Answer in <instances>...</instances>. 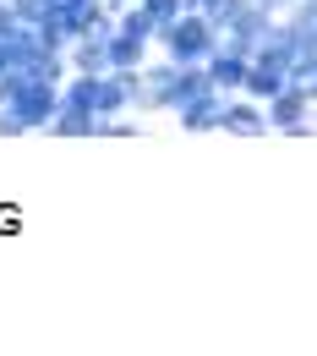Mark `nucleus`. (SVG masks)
<instances>
[{
  "label": "nucleus",
  "instance_id": "nucleus-1",
  "mask_svg": "<svg viewBox=\"0 0 317 356\" xmlns=\"http://www.w3.org/2000/svg\"><path fill=\"white\" fill-rule=\"evenodd\" d=\"M153 49H159L164 60H175V66H203V60L219 49V33H214V22H208L203 11H181L175 22H164V28L153 33Z\"/></svg>",
  "mask_w": 317,
  "mask_h": 356
},
{
  "label": "nucleus",
  "instance_id": "nucleus-2",
  "mask_svg": "<svg viewBox=\"0 0 317 356\" xmlns=\"http://www.w3.org/2000/svg\"><path fill=\"white\" fill-rule=\"evenodd\" d=\"M317 93L312 88H284L273 93V99H263V115H268V132H279V137H295V143H307V137L317 132L312 121H317Z\"/></svg>",
  "mask_w": 317,
  "mask_h": 356
},
{
  "label": "nucleus",
  "instance_id": "nucleus-3",
  "mask_svg": "<svg viewBox=\"0 0 317 356\" xmlns=\"http://www.w3.org/2000/svg\"><path fill=\"white\" fill-rule=\"evenodd\" d=\"M268 22H273L268 6H257V0H241V6H235V17H230L225 28H219V44L252 60V49H257V39L268 33Z\"/></svg>",
  "mask_w": 317,
  "mask_h": 356
},
{
  "label": "nucleus",
  "instance_id": "nucleus-4",
  "mask_svg": "<svg viewBox=\"0 0 317 356\" xmlns=\"http://www.w3.org/2000/svg\"><path fill=\"white\" fill-rule=\"evenodd\" d=\"M219 132L225 137H273L263 104L246 99V93H225V99H219Z\"/></svg>",
  "mask_w": 317,
  "mask_h": 356
},
{
  "label": "nucleus",
  "instance_id": "nucleus-5",
  "mask_svg": "<svg viewBox=\"0 0 317 356\" xmlns=\"http://www.w3.org/2000/svg\"><path fill=\"white\" fill-rule=\"evenodd\" d=\"M219 99L225 93H197V99H186V104H175L170 115H175V127L181 132H191V137H203V132H219Z\"/></svg>",
  "mask_w": 317,
  "mask_h": 356
},
{
  "label": "nucleus",
  "instance_id": "nucleus-6",
  "mask_svg": "<svg viewBox=\"0 0 317 356\" xmlns=\"http://www.w3.org/2000/svg\"><path fill=\"white\" fill-rule=\"evenodd\" d=\"M246 55H235V49H214L208 60H203V72H208V83H214V93H241V77H246Z\"/></svg>",
  "mask_w": 317,
  "mask_h": 356
},
{
  "label": "nucleus",
  "instance_id": "nucleus-7",
  "mask_svg": "<svg viewBox=\"0 0 317 356\" xmlns=\"http://www.w3.org/2000/svg\"><path fill=\"white\" fill-rule=\"evenodd\" d=\"M44 137H98V115H88L83 104H55V115L44 121Z\"/></svg>",
  "mask_w": 317,
  "mask_h": 356
},
{
  "label": "nucleus",
  "instance_id": "nucleus-8",
  "mask_svg": "<svg viewBox=\"0 0 317 356\" xmlns=\"http://www.w3.org/2000/svg\"><path fill=\"white\" fill-rule=\"evenodd\" d=\"M148 55H153L148 44H137L126 33H110V39H104V72H137Z\"/></svg>",
  "mask_w": 317,
  "mask_h": 356
},
{
  "label": "nucleus",
  "instance_id": "nucleus-9",
  "mask_svg": "<svg viewBox=\"0 0 317 356\" xmlns=\"http://www.w3.org/2000/svg\"><path fill=\"white\" fill-rule=\"evenodd\" d=\"M71 72H77V77L104 72V39H88V33L71 39V44H66V77H71Z\"/></svg>",
  "mask_w": 317,
  "mask_h": 356
},
{
  "label": "nucleus",
  "instance_id": "nucleus-10",
  "mask_svg": "<svg viewBox=\"0 0 317 356\" xmlns=\"http://www.w3.org/2000/svg\"><path fill=\"white\" fill-rule=\"evenodd\" d=\"M115 33H126V39H137V44L153 49V33H159V28H153V17L132 0V6H115Z\"/></svg>",
  "mask_w": 317,
  "mask_h": 356
},
{
  "label": "nucleus",
  "instance_id": "nucleus-11",
  "mask_svg": "<svg viewBox=\"0 0 317 356\" xmlns=\"http://www.w3.org/2000/svg\"><path fill=\"white\" fill-rule=\"evenodd\" d=\"M208 88H214V83H208L203 66H181V72H175V88H170V110L186 104V99H197V93H208Z\"/></svg>",
  "mask_w": 317,
  "mask_h": 356
},
{
  "label": "nucleus",
  "instance_id": "nucleus-12",
  "mask_svg": "<svg viewBox=\"0 0 317 356\" xmlns=\"http://www.w3.org/2000/svg\"><path fill=\"white\" fill-rule=\"evenodd\" d=\"M235 6H241V0H186V11H203V17L214 22V33H219L230 17H235Z\"/></svg>",
  "mask_w": 317,
  "mask_h": 356
},
{
  "label": "nucleus",
  "instance_id": "nucleus-13",
  "mask_svg": "<svg viewBox=\"0 0 317 356\" xmlns=\"http://www.w3.org/2000/svg\"><path fill=\"white\" fill-rule=\"evenodd\" d=\"M284 77H290V88H312L317 93V55H295Z\"/></svg>",
  "mask_w": 317,
  "mask_h": 356
},
{
  "label": "nucleus",
  "instance_id": "nucleus-14",
  "mask_svg": "<svg viewBox=\"0 0 317 356\" xmlns=\"http://www.w3.org/2000/svg\"><path fill=\"white\" fill-rule=\"evenodd\" d=\"M137 6H142V11L153 17V28H164V22H175V17L186 11V0H137Z\"/></svg>",
  "mask_w": 317,
  "mask_h": 356
},
{
  "label": "nucleus",
  "instance_id": "nucleus-15",
  "mask_svg": "<svg viewBox=\"0 0 317 356\" xmlns=\"http://www.w3.org/2000/svg\"><path fill=\"white\" fill-rule=\"evenodd\" d=\"M98 137H142V121H132V110L110 115V121H98Z\"/></svg>",
  "mask_w": 317,
  "mask_h": 356
},
{
  "label": "nucleus",
  "instance_id": "nucleus-16",
  "mask_svg": "<svg viewBox=\"0 0 317 356\" xmlns=\"http://www.w3.org/2000/svg\"><path fill=\"white\" fill-rule=\"evenodd\" d=\"M257 6H268L273 17H279V11H284V6H295V0H257Z\"/></svg>",
  "mask_w": 317,
  "mask_h": 356
},
{
  "label": "nucleus",
  "instance_id": "nucleus-17",
  "mask_svg": "<svg viewBox=\"0 0 317 356\" xmlns=\"http://www.w3.org/2000/svg\"><path fill=\"white\" fill-rule=\"evenodd\" d=\"M6 66H11V49H6V44H0V72H6Z\"/></svg>",
  "mask_w": 317,
  "mask_h": 356
},
{
  "label": "nucleus",
  "instance_id": "nucleus-18",
  "mask_svg": "<svg viewBox=\"0 0 317 356\" xmlns=\"http://www.w3.org/2000/svg\"><path fill=\"white\" fill-rule=\"evenodd\" d=\"M44 6H71V0H44Z\"/></svg>",
  "mask_w": 317,
  "mask_h": 356
},
{
  "label": "nucleus",
  "instance_id": "nucleus-19",
  "mask_svg": "<svg viewBox=\"0 0 317 356\" xmlns=\"http://www.w3.org/2000/svg\"><path fill=\"white\" fill-rule=\"evenodd\" d=\"M110 6H132V0H110Z\"/></svg>",
  "mask_w": 317,
  "mask_h": 356
},
{
  "label": "nucleus",
  "instance_id": "nucleus-20",
  "mask_svg": "<svg viewBox=\"0 0 317 356\" xmlns=\"http://www.w3.org/2000/svg\"><path fill=\"white\" fill-rule=\"evenodd\" d=\"M98 6H110V0H98ZM110 11H115V6H110Z\"/></svg>",
  "mask_w": 317,
  "mask_h": 356
}]
</instances>
